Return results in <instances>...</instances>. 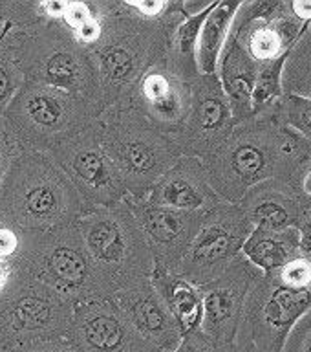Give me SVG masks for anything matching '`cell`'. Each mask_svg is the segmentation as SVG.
Segmentation results:
<instances>
[{"label":"cell","instance_id":"14","mask_svg":"<svg viewBox=\"0 0 311 352\" xmlns=\"http://www.w3.org/2000/svg\"><path fill=\"white\" fill-rule=\"evenodd\" d=\"M125 204L130 208L147 239L156 266L176 272L192 239L196 236L205 213L158 208L145 200L128 197L125 198Z\"/></svg>","mask_w":311,"mask_h":352},{"label":"cell","instance_id":"30","mask_svg":"<svg viewBox=\"0 0 311 352\" xmlns=\"http://www.w3.org/2000/svg\"><path fill=\"white\" fill-rule=\"evenodd\" d=\"M88 21H92V11H90L88 2H82V0L66 2L65 11H62V22L66 26L76 32L82 24H87Z\"/></svg>","mask_w":311,"mask_h":352},{"label":"cell","instance_id":"23","mask_svg":"<svg viewBox=\"0 0 311 352\" xmlns=\"http://www.w3.org/2000/svg\"><path fill=\"white\" fill-rule=\"evenodd\" d=\"M24 30L10 26L0 38V118L26 82L22 68Z\"/></svg>","mask_w":311,"mask_h":352},{"label":"cell","instance_id":"38","mask_svg":"<svg viewBox=\"0 0 311 352\" xmlns=\"http://www.w3.org/2000/svg\"><path fill=\"white\" fill-rule=\"evenodd\" d=\"M308 352H311V345H310V349H308Z\"/></svg>","mask_w":311,"mask_h":352},{"label":"cell","instance_id":"16","mask_svg":"<svg viewBox=\"0 0 311 352\" xmlns=\"http://www.w3.org/2000/svg\"><path fill=\"white\" fill-rule=\"evenodd\" d=\"M134 329L161 352H174L183 332L150 277L123 286L110 297Z\"/></svg>","mask_w":311,"mask_h":352},{"label":"cell","instance_id":"33","mask_svg":"<svg viewBox=\"0 0 311 352\" xmlns=\"http://www.w3.org/2000/svg\"><path fill=\"white\" fill-rule=\"evenodd\" d=\"M299 253L302 258H311V224L299 226Z\"/></svg>","mask_w":311,"mask_h":352},{"label":"cell","instance_id":"22","mask_svg":"<svg viewBox=\"0 0 311 352\" xmlns=\"http://www.w3.org/2000/svg\"><path fill=\"white\" fill-rule=\"evenodd\" d=\"M311 307V288H288L279 286L269 296L262 308L264 321L275 330L277 345L275 352L282 351L286 334Z\"/></svg>","mask_w":311,"mask_h":352},{"label":"cell","instance_id":"2","mask_svg":"<svg viewBox=\"0 0 311 352\" xmlns=\"http://www.w3.org/2000/svg\"><path fill=\"white\" fill-rule=\"evenodd\" d=\"M84 211L81 197L46 153L15 156L0 182V228L16 236L76 224Z\"/></svg>","mask_w":311,"mask_h":352},{"label":"cell","instance_id":"3","mask_svg":"<svg viewBox=\"0 0 311 352\" xmlns=\"http://www.w3.org/2000/svg\"><path fill=\"white\" fill-rule=\"evenodd\" d=\"M13 258L33 279L49 286L73 308L95 299H108L117 290L108 275L93 263L76 224L19 236Z\"/></svg>","mask_w":311,"mask_h":352},{"label":"cell","instance_id":"36","mask_svg":"<svg viewBox=\"0 0 311 352\" xmlns=\"http://www.w3.org/2000/svg\"><path fill=\"white\" fill-rule=\"evenodd\" d=\"M302 187H304V192L311 197V170L306 175V178H304V184H302Z\"/></svg>","mask_w":311,"mask_h":352},{"label":"cell","instance_id":"26","mask_svg":"<svg viewBox=\"0 0 311 352\" xmlns=\"http://www.w3.org/2000/svg\"><path fill=\"white\" fill-rule=\"evenodd\" d=\"M282 286L288 288H311V261L297 257L280 270Z\"/></svg>","mask_w":311,"mask_h":352},{"label":"cell","instance_id":"37","mask_svg":"<svg viewBox=\"0 0 311 352\" xmlns=\"http://www.w3.org/2000/svg\"><path fill=\"white\" fill-rule=\"evenodd\" d=\"M8 28H10V26H8V24H5V22L0 21V38H2V35H4L5 30H8Z\"/></svg>","mask_w":311,"mask_h":352},{"label":"cell","instance_id":"8","mask_svg":"<svg viewBox=\"0 0 311 352\" xmlns=\"http://www.w3.org/2000/svg\"><path fill=\"white\" fill-rule=\"evenodd\" d=\"M13 261L10 280L0 290V349L62 338L73 318L70 302Z\"/></svg>","mask_w":311,"mask_h":352},{"label":"cell","instance_id":"11","mask_svg":"<svg viewBox=\"0 0 311 352\" xmlns=\"http://www.w3.org/2000/svg\"><path fill=\"white\" fill-rule=\"evenodd\" d=\"M249 224L246 211L235 204L220 202L205 211L202 226L176 274L194 286H203L216 279L242 252L247 235L251 233Z\"/></svg>","mask_w":311,"mask_h":352},{"label":"cell","instance_id":"20","mask_svg":"<svg viewBox=\"0 0 311 352\" xmlns=\"http://www.w3.org/2000/svg\"><path fill=\"white\" fill-rule=\"evenodd\" d=\"M150 280L159 296L163 297L165 305L169 307L183 334L200 329L202 301H200L198 286L187 283L176 272L163 266H154Z\"/></svg>","mask_w":311,"mask_h":352},{"label":"cell","instance_id":"6","mask_svg":"<svg viewBox=\"0 0 311 352\" xmlns=\"http://www.w3.org/2000/svg\"><path fill=\"white\" fill-rule=\"evenodd\" d=\"M103 114L99 107L57 88L26 81L4 120L8 136L22 153H49Z\"/></svg>","mask_w":311,"mask_h":352},{"label":"cell","instance_id":"21","mask_svg":"<svg viewBox=\"0 0 311 352\" xmlns=\"http://www.w3.org/2000/svg\"><path fill=\"white\" fill-rule=\"evenodd\" d=\"M286 235H288V230L275 233V231L253 228L242 246V253L246 255V258L253 266L262 270L266 275L280 272L290 261L297 258L293 253V246L299 248L297 233L290 241Z\"/></svg>","mask_w":311,"mask_h":352},{"label":"cell","instance_id":"15","mask_svg":"<svg viewBox=\"0 0 311 352\" xmlns=\"http://www.w3.org/2000/svg\"><path fill=\"white\" fill-rule=\"evenodd\" d=\"M249 270L244 264L231 263L216 279L198 286L202 301L200 330L214 343L233 345L249 290Z\"/></svg>","mask_w":311,"mask_h":352},{"label":"cell","instance_id":"32","mask_svg":"<svg viewBox=\"0 0 311 352\" xmlns=\"http://www.w3.org/2000/svg\"><path fill=\"white\" fill-rule=\"evenodd\" d=\"M16 248H19V236L0 228V257L11 258L16 253Z\"/></svg>","mask_w":311,"mask_h":352},{"label":"cell","instance_id":"25","mask_svg":"<svg viewBox=\"0 0 311 352\" xmlns=\"http://www.w3.org/2000/svg\"><path fill=\"white\" fill-rule=\"evenodd\" d=\"M246 217L258 230L279 233V231L295 228V222H293L290 211L277 200H262V202L253 204V208H249Z\"/></svg>","mask_w":311,"mask_h":352},{"label":"cell","instance_id":"29","mask_svg":"<svg viewBox=\"0 0 311 352\" xmlns=\"http://www.w3.org/2000/svg\"><path fill=\"white\" fill-rule=\"evenodd\" d=\"M5 352H77L66 336L62 338H51V340H38L24 345L13 346Z\"/></svg>","mask_w":311,"mask_h":352},{"label":"cell","instance_id":"7","mask_svg":"<svg viewBox=\"0 0 311 352\" xmlns=\"http://www.w3.org/2000/svg\"><path fill=\"white\" fill-rule=\"evenodd\" d=\"M76 226L93 263L108 275L117 290L152 275L156 266L152 252L125 202L110 208H88Z\"/></svg>","mask_w":311,"mask_h":352},{"label":"cell","instance_id":"17","mask_svg":"<svg viewBox=\"0 0 311 352\" xmlns=\"http://www.w3.org/2000/svg\"><path fill=\"white\" fill-rule=\"evenodd\" d=\"M139 200L192 213H205L222 202L209 184L203 162L192 156H181Z\"/></svg>","mask_w":311,"mask_h":352},{"label":"cell","instance_id":"27","mask_svg":"<svg viewBox=\"0 0 311 352\" xmlns=\"http://www.w3.org/2000/svg\"><path fill=\"white\" fill-rule=\"evenodd\" d=\"M288 120L299 131L311 136V99L291 94L288 99Z\"/></svg>","mask_w":311,"mask_h":352},{"label":"cell","instance_id":"28","mask_svg":"<svg viewBox=\"0 0 311 352\" xmlns=\"http://www.w3.org/2000/svg\"><path fill=\"white\" fill-rule=\"evenodd\" d=\"M174 352H231V345H222L214 343L203 334L202 330L196 329L192 332H187L181 338V343Z\"/></svg>","mask_w":311,"mask_h":352},{"label":"cell","instance_id":"12","mask_svg":"<svg viewBox=\"0 0 311 352\" xmlns=\"http://www.w3.org/2000/svg\"><path fill=\"white\" fill-rule=\"evenodd\" d=\"M66 338L77 352H161L134 329L110 297L76 307Z\"/></svg>","mask_w":311,"mask_h":352},{"label":"cell","instance_id":"5","mask_svg":"<svg viewBox=\"0 0 311 352\" xmlns=\"http://www.w3.org/2000/svg\"><path fill=\"white\" fill-rule=\"evenodd\" d=\"M104 153L125 182L128 198H143L181 158L169 136L154 129L132 107H110L99 116Z\"/></svg>","mask_w":311,"mask_h":352},{"label":"cell","instance_id":"19","mask_svg":"<svg viewBox=\"0 0 311 352\" xmlns=\"http://www.w3.org/2000/svg\"><path fill=\"white\" fill-rule=\"evenodd\" d=\"M240 6L242 2L238 0H216L203 21L196 43V66L202 76H216L220 55Z\"/></svg>","mask_w":311,"mask_h":352},{"label":"cell","instance_id":"24","mask_svg":"<svg viewBox=\"0 0 311 352\" xmlns=\"http://www.w3.org/2000/svg\"><path fill=\"white\" fill-rule=\"evenodd\" d=\"M290 54L291 50L258 68L255 90H253V114L264 107H268L277 98H280V94H282V68H284Z\"/></svg>","mask_w":311,"mask_h":352},{"label":"cell","instance_id":"35","mask_svg":"<svg viewBox=\"0 0 311 352\" xmlns=\"http://www.w3.org/2000/svg\"><path fill=\"white\" fill-rule=\"evenodd\" d=\"M11 272H13V261H11V258L0 257V290H2L5 286V283L10 280Z\"/></svg>","mask_w":311,"mask_h":352},{"label":"cell","instance_id":"10","mask_svg":"<svg viewBox=\"0 0 311 352\" xmlns=\"http://www.w3.org/2000/svg\"><path fill=\"white\" fill-rule=\"evenodd\" d=\"M46 154L65 173L87 209L117 206L128 197L125 182L101 145L99 120Z\"/></svg>","mask_w":311,"mask_h":352},{"label":"cell","instance_id":"39","mask_svg":"<svg viewBox=\"0 0 311 352\" xmlns=\"http://www.w3.org/2000/svg\"><path fill=\"white\" fill-rule=\"evenodd\" d=\"M0 352H2V349H0Z\"/></svg>","mask_w":311,"mask_h":352},{"label":"cell","instance_id":"9","mask_svg":"<svg viewBox=\"0 0 311 352\" xmlns=\"http://www.w3.org/2000/svg\"><path fill=\"white\" fill-rule=\"evenodd\" d=\"M198 74L196 60L181 57L170 46L145 72L126 107L136 109L154 129L176 143L185 126L192 81Z\"/></svg>","mask_w":311,"mask_h":352},{"label":"cell","instance_id":"1","mask_svg":"<svg viewBox=\"0 0 311 352\" xmlns=\"http://www.w3.org/2000/svg\"><path fill=\"white\" fill-rule=\"evenodd\" d=\"M99 33L88 50L97 68L103 109L126 107L145 72L172 46L187 19L181 0H170L159 16L141 15L134 2L90 0Z\"/></svg>","mask_w":311,"mask_h":352},{"label":"cell","instance_id":"31","mask_svg":"<svg viewBox=\"0 0 311 352\" xmlns=\"http://www.w3.org/2000/svg\"><path fill=\"white\" fill-rule=\"evenodd\" d=\"M15 156H19V151H16V147L13 145L10 136H8L4 120L0 118V182L4 178L5 170H8V167H10Z\"/></svg>","mask_w":311,"mask_h":352},{"label":"cell","instance_id":"18","mask_svg":"<svg viewBox=\"0 0 311 352\" xmlns=\"http://www.w3.org/2000/svg\"><path fill=\"white\" fill-rule=\"evenodd\" d=\"M257 74V63L247 55L235 35L229 33L220 55L216 76L229 99L235 125H240L242 121L253 116V90H255Z\"/></svg>","mask_w":311,"mask_h":352},{"label":"cell","instance_id":"34","mask_svg":"<svg viewBox=\"0 0 311 352\" xmlns=\"http://www.w3.org/2000/svg\"><path fill=\"white\" fill-rule=\"evenodd\" d=\"M293 15L302 21V24H310L311 21V0H295L290 4Z\"/></svg>","mask_w":311,"mask_h":352},{"label":"cell","instance_id":"13","mask_svg":"<svg viewBox=\"0 0 311 352\" xmlns=\"http://www.w3.org/2000/svg\"><path fill=\"white\" fill-rule=\"evenodd\" d=\"M235 129L233 110L218 76L198 74L192 81L191 109L176 145L181 156L207 158Z\"/></svg>","mask_w":311,"mask_h":352},{"label":"cell","instance_id":"4","mask_svg":"<svg viewBox=\"0 0 311 352\" xmlns=\"http://www.w3.org/2000/svg\"><path fill=\"white\" fill-rule=\"evenodd\" d=\"M24 30L22 68L26 81L57 88L95 104L103 112L101 85L87 44L62 19H43Z\"/></svg>","mask_w":311,"mask_h":352}]
</instances>
